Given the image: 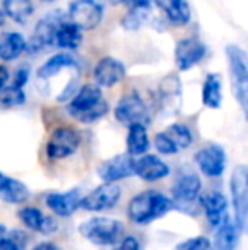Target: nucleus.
I'll list each match as a JSON object with an SVG mask.
<instances>
[{"mask_svg": "<svg viewBox=\"0 0 248 250\" xmlns=\"http://www.w3.org/2000/svg\"><path fill=\"white\" fill-rule=\"evenodd\" d=\"M116 250H141V244H139L138 238L133 237V235H126V237L121 238Z\"/></svg>", "mask_w": 248, "mask_h": 250, "instance_id": "nucleus-37", "label": "nucleus"}, {"mask_svg": "<svg viewBox=\"0 0 248 250\" xmlns=\"http://www.w3.org/2000/svg\"><path fill=\"white\" fill-rule=\"evenodd\" d=\"M134 160L136 157L129 155L128 151L121 155L107 158L100 162L97 167V175L102 182H119L134 175Z\"/></svg>", "mask_w": 248, "mask_h": 250, "instance_id": "nucleus-12", "label": "nucleus"}, {"mask_svg": "<svg viewBox=\"0 0 248 250\" xmlns=\"http://www.w3.org/2000/svg\"><path fill=\"white\" fill-rule=\"evenodd\" d=\"M202 104L209 109H219L223 102V83L219 73H208L201 90Z\"/></svg>", "mask_w": 248, "mask_h": 250, "instance_id": "nucleus-29", "label": "nucleus"}, {"mask_svg": "<svg viewBox=\"0 0 248 250\" xmlns=\"http://www.w3.org/2000/svg\"><path fill=\"white\" fill-rule=\"evenodd\" d=\"M153 0H136L133 5L126 7V14L121 19V27L124 31H139L153 21Z\"/></svg>", "mask_w": 248, "mask_h": 250, "instance_id": "nucleus-21", "label": "nucleus"}, {"mask_svg": "<svg viewBox=\"0 0 248 250\" xmlns=\"http://www.w3.org/2000/svg\"><path fill=\"white\" fill-rule=\"evenodd\" d=\"M121 196H123V189L121 186H117V182H102L95 189H92L89 194L83 196L80 209L90 211V213L109 211L114 206H117Z\"/></svg>", "mask_w": 248, "mask_h": 250, "instance_id": "nucleus-10", "label": "nucleus"}, {"mask_svg": "<svg viewBox=\"0 0 248 250\" xmlns=\"http://www.w3.org/2000/svg\"><path fill=\"white\" fill-rule=\"evenodd\" d=\"M114 118L126 128H129L131 125L148 126L152 123L150 107L138 90H131L117 101L116 107H114Z\"/></svg>", "mask_w": 248, "mask_h": 250, "instance_id": "nucleus-5", "label": "nucleus"}, {"mask_svg": "<svg viewBox=\"0 0 248 250\" xmlns=\"http://www.w3.org/2000/svg\"><path fill=\"white\" fill-rule=\"evenodd\" d=\"M109 5H123V7H129L136 2V0H106Z\"/></svg>", "mask_w": 248, "mask_h": 250, "instance_id": "nucleus-40", "label": "nucleus"}, {"mask_svg": "<svg viewBox=\"0 0 248 250\" xmlns=\"http://www.w3.org/2000/svg\"><path fill=\"white\" fill-rule=\"evenodd\" d=\"M29 77H31V68L29 65H22L19 66V68L16 70V73H14L12 80H10V83H14V85L17 87H26L27 82H29Z\"/></svg>", "mask_w": 248, "mask_h": 250, "instance_id": "nucleus-36", "label": "nucleus"}, {"mask_svg": "<svg viewBox=\"0 0 248 250\" xmlns=\"http://www.w3.org/2000/svg\"><path fill=\"white\" fill-rule=\"evenodd\" d=\"M31 192L24 182L0 172V199L7 204H22L29 199Z\"/></svg>", "mask_w": 248, "mask_h": 250, "instance_id": "nucleus-25", "label": "nucleus"}, {"mask_svg": "<svg viewBox=\"0 0 248 250\" xmlns=\"http://www.w3.org/2000/svg\"><path fill=\"white\" fill-rule=\"evenodd\" d=\"M106 5V0H72L66 12L68 19L82 31H92L102 22Z\"/></svg>", "mask_w": 248, "mask_h": 250, "instance_id": "nucleus-9", "label": "nucleus"}, {"mask_svg": "<svg viewBox=\"0 0 248 250\" xmlns=\"http://www.w3.org/2000/svg\"><path fill=\"white\" fill-rule=\"evenodd\" d=\"M34 2L33 0H2V7L0 12L5 19L12 21V22L26 24L31 19V16L34 14Z\"/></svg>", "mask_w": 248, "mask_h": 250, "instance_id": "nucleus-28", "label": "nucleus"}, {"mask_svg": "<svg viewBox=\"0 0 248 250\" xmlns=\"http://www.w3.org/2000/svg\"><path fill=\"white\" fill-rule=\"evenodd\" d=\"M82 145V135L73 126H58L51 131L44 151L50 160H65L78 151Z\"/></svg>", "mask_w": 248, "mask_h": 250, "instance_id": "nucleus-7", "label": "nucleus"}, {"mask_svg": "<svg viewBox=\"0 0 248 250\" xmlns=\"http://www.w3.org/2000/svg\"><path fill=\"white\" fill-rule=\"evenodd\" d=\"M175 208L172 198L155 189H148V191L138 192L133 196L128 203V218L131 223L138 225V227H145L153 221L163 218L167 213Z\"/></svg>", "mask_w": 248, "mask_h": 250, "instance_id": "nucleus-2", "label": "nucleus"}, {"mask_svg": "<svg viewBox=\"0 0 248 250\" xmlns=\"http://www.w3.org/2000/svg\"><path fill=\"white\" fill-rule=\"evenodd\" d=\"M165 131L169 133V136L175 142V145L179 146L180 150H186L194 143L192 129L189 128L187 125H184V123H173V125H170Z\"/></svg>", "mask_w": 248, "mask_h": 250, "instance_id": "nucleus-32", "label": "nucleus"}, {"mask_svg": "<svg viewBox=\"0 0 248 250\" xmlns=\"http://www.w3.org/2000/svg\"><path fill=\"white\" fill-rule=\"evenodd\" d=\"M226 58H228L233 96L248 121V55L236 44H229L226 48Z\"/></svg>", "mask_w": 248, "mask_h": 250, "instance_id": "nucleus-4", "label": "nucleus"}, {"mask_svg": "<svg viewBox=\"0 0 248 250\" xmlns=\"http://www.w3.org/2000/svg\"><path fill=\"white\" fill-rule=\"evenodd\" d=\"M27 101L26 90L22 87H17L14 83H7L3 89H0V109L20 107Z\"/></svg>", "mask_w": 248, "mask_h": 250, "instance_id": "nucleus-31", "label": "nucleus"}, {"mask_svg": "<svg viewBox=\"0 0 248 250\" xmlns=\"http://www.w3.org/2000/svg\"><path fill=\"white\" fill-rule=\"evenodd\" d=\"M7 233V228H5V225L3 223H0V237H3V235Z\"/></svg>", "mask_w": 248, "mask_h": 250, "instance_id": "nucleus-41", "label": "nucleus"}, {"mask_svg": "<svg viewBox=\"0 0 248 250\" xmlns=\"http://www.w3.org/2000/svg\"><path fill=\"white\" fill-rule=\"evenodd\" d=\"M194 160L206 177H221L226 168V151L221 145L209 143L195 151Z\"/></svg>", "mask_w": 248, "mask_h": 250, "instance_id": "nucleus-14", "label": "nucleus"}, {"mask_svg": "<svg viewBox=\"0 0 248 250\" xmlns=\"http://www.w3.org/2000/svg\"><path fill=\"white\" fill-rule=\"evenodd\" d=\"M229 192L238 228L248 230V165H238L229 177Z\"/></svg>", "mask_w": 248, "mask_h": 250, "instance_id": "nucleus-8", "label": "nucleus"}, {"mask_svg": "<svg viewBox=\"0 0 248 250\" xmlns=\"http://www.w3.org/2000/svg\"><path fill=\"white\" fill-rule=\"evenodd\" d=\"M211 249H212L211 240L208 237H204V235H197V237H191L187 240L177 244L173 250H211Z\"/></svg>", "mask_w": 248, "mask_h": 250, "instance_id": "nucleus-35", "label": "nucleus"}, {"mask_svg": "<svg viewBox=\"0 0 248 250\" xmlns=\"http://www.w3.org/2000/svg\"><path fill=\"white\" fill-rule=\"evenodd\" d=\"M65 19H68V12L60 9L53 10V12H48L44 17H41L36 22V26H34L31 38L27 40V51L38 53L55 46V38H57L58 26Z\"/></svg>", "mask_w": 248, "mask_h": 250, "instance_id": "nucleus-6", "label": "nucleus"}, {"mask_svg": "<svg viewBox=\"0 0 248 250\" xmlns=\"http://www.w3.org/2000/svg\"><path fill=\"white\" fill-rule=\"evenodd\" d=\"M80 63L72 53L61 51L57 55L50 56L43 65L38 68V82H48V80H53L55 77H58L63 72H72V70H78Z\"/></svg>", "mask_w": 248, "mask_h": 250, "instance_id": "nucleus-20", "label": "nucleus"}, {"mask_svg": "<svg viewBox=\"0 0 248 250\" xmlns=\"http://www.w3.org/2000/svg\"><path fill=\"white\" fill-rule=\"evenodd\" d=\"M153 146L160 155H175L180 151V148L175 145V142L170 138L167 131L156 133L155 138H153Z\"/></svg>", "mask_w": 248, "mask_h": 250, "instance_id": "nucleus-34", "label": "nucleus"}, {"mask_svg": "<svg viewBox=\"0 0 248 250\" xmlns=\"http://www.w3.org/2000/svg\"><path fill=\"white\" fill-rule=\"evenodd\" d=\"M82 41H83V31L70 19H65L58 26L57 38H55V46H58L60 50L75 51L82 46Z\"/></svg>", "mask_w": 248, "mask_h": 250, "instance_id": "nucleus-26", "label": "nucleus"}, {"mask_svg": "<svg viewBox=\"0 0 248 250\" xmlns=\"http://www.w3.org/2000/svg\"><path fill=\"white\" fill-rule=\"evenodd\" d=\"M82 191L78 188L68 189L65 192H50L44 198V204L46 208L58 218H70L80 209L82 204Z\"/></svg>", "mask_w": 248, "mask_h": 250, "instance_id": "nucleus-18", "label": "nucleus"}, {"mask_svg": "<svg viewBox=\"0 0 248 250\" xmlns=\"http://www.w3.org/2000/svg\"><path fill=\"white\" fill-rule=\"evenodd\" d=\"M31 250H63L60 245L53 244V242H39V244H36Z\"/></svg>", "mask_w": 248, "mask_h": 250, "instance_id": "nucleus-39", "label": "nucleus"}, {"mask_svg": "<svg viewBox=\"0 0 248 250\" xmlns=\"http://www.w3.org/2000/svg\"><path fill=\"white\" fill-rule=\"evenodd\" d=\"M238 245V225L233 223L229 216L216 228L214 250H235Z\"/></svg>", "mask_w": 248, "mask_h": 250, "instance_id": "nucleus-30", "label": "nucleus"}, {"mask_svg": "<svg viewBox=\"0 0 248 250\" xmlns=\"http://www.w3.org/2000/svg\"><path fill=\"white\" fill-rule=\"evenodd\" d=\"M167 21L173 26H186L192 19V10L187 0H153Z\"/></svg>", "mask_w": 248, "mask_h": 250, "instance_id": "nucleus-23", "label": "nucleus"}, {"mask_svg": "<svg viewBox=\"0 0 248 250\" xmlns=\"http://www.w3.org/2000/svg\"><path fill=\"white\" fill-rule=\"evenodd\" d=\"M206 53H208V48L199 38L189 36L177 41L175 50H173V60L180 72H187L204 60Z\"/></svg>", "mask_w": 248, "mask_h": 250, "instance_id": "nucleus-13", "label": "nucleus"}, {"mask_svg": "<svg viewBox=\"0 0 248 250\" xmlns=\"http://www.w3.org/2000/svg\"><path fill=\"white\" fill-rule=\"evenodd\" d=\"M17 216H19L20 223L31 231H38L41 235H53L60 230V223H58L57 218L53 213L50 216L43 213L39 208L36 206H26L20 208L17 211Z\"/></svg>", "mask_w": 248, "mask_h": 250, "instance_id": "nucleus-16", "label": "nucleus"}, {"mask_svg": "<svg viewBox=\"0 0 248 250\" xmlns=\"http://www.w3.org/2000/svg\"><path fill=\"white\" fill-rule=\"evenodd\" d=\"M126 77V65L114 56H102L94 66V80L102 89H111Z\"/></svg>", "mask_w": 248, "mask_h": 250, "instance_id": "nucleus-17", "label": "nucleus"}, {"mask_svg": "<svg viewBox=\"0 0 248 250\" xmlns=\"http://www.w3.org/2000/svg\"><path fill=\"white\" fill-rule=\"evenodd\" d=\"M170 165L165 160L153 153H145L136 157L134 160V175L145 182H158L170 175Z\"/></svg>", "mask_w": 248, "mask_h": 250, "instance_id": "nucleus-19", "label": "nucleus"}, {"mask_svg": "<svg viewBox=\"0 0 248 250\" xmlns=\"http://www.w3.org/2000/svg\"><path fill=\"white\" fill-rule=\"evenodd\" d=\"M152 142H150L148 126L146 125H131L126 135V151L133 157H141L148 153Z\"/></svg>", "mask_w": 248, "mask_h": 250, "instance_id": "nucleus-27", "label": "nucleus"}, {"mask_svg": "<svg viewBox=\"0 0 248 250\" xmlns=\"http://www.w3.org/2000/svg\"><path fill=\"white\" fill-rule=\"evenodd\" d=\"M78 233L94 245L113 247L123 238L124 225L111 216H92L78 225Z\"/></svg>", "mask_w": 248, "mask_h": 250, "instance_id": "nucleus-3", "label": "nucleus"}, {"mask_svg": "<svg viewBox=\"0 0 248 250\" xmlns=\"http://www.w3.org/2000/svg\"><path fill=\"white\" fill-rule=\"evenodd\" d=\"M43 2H55V0H43Z\"/></svg>", "mask_w": 248, "mask_h": 250, "instance_id": "nucleus-42", "label": "nucleus"}, {"mask_svg": "<svg viewBox=\"0 0 248 250\" xmlns=\"http://www.w3.org/2000/svg\"><path fill=\"white\" fill-rule=\"evenodd\" d=\"M24 51H27V40L17 31L0 33V62H14Z\"/></svg>", "mask_w": 248, "mask_h": 250, "instance_id": "nucleus-24", "label": "nucleus"}, {"mask_svg": "<svg viewBox=\"0 0 248 250\" xmlns=\"http://www.w3.org/2000/svg\"><path fill=\"white\" fill-rule=\"evenodd\" d=\"M156 102H158V109L165 114L179 112L180 102H182V83L175 73H170L160 80Z\"/></svg>", "mask_w": 248, "mask_h": 250, "instance_id": "nucleus-15", "label": "nucleus"}, {"mask_svg": "<svg viewBox=\"0 0 248 250\" xmlns=\"http://www.w3.org/2000/svg\"><path fill=\"white\" fill-rule=\"evenodd\" d=\"M29 237L24 230L7 231L3 237H0V250H26Z\"/></svg>", "mask_w": 248, "mask_h": 250, "instance_id": "nucleus-33", "label": "nucleus"}, {"mask_svg": "<svg viewBox=\"0 0 248 250\" xmlns=\"http://www.w3.org/2000/svg\"><path fill=\"white\" fill-rule=\"evenodd\" d=\"M201 177L195 172L180 170L172 184V191H170L172 196L170 198L175 203V208H186L195 203V199L201 198Z\"/></svg>", "mask_w": 248, "mask_h": 250, "instance_id": "nucleus-11", "label": "nucleus"}, {"mask_svg": "<svg viewBox=\"0 0 248 250\" xmlns=\"http://www.w3.org/2000/svg\"><path fill=\"white\" fill-rule=\"evenodd\" d=\"M10 72L9 68H7L5 65H0V89H3V87L7 85V83H10Z\"/></svg>", "mask_w": 248, "mask_h": 250, "instance_id": "nucleus-38", "label": "nucleus"}, {"mask_svg": "<svg viewBox=\"0 0 248 250\" xmlns=\"http://www.w3.org/2000/svg\"><path fill=\"white\" fill-rule=\"evenodd\" d=\"M66 112L70 118L82 125H94L109 112V102L104 99L102 87L97 83H85L66 102Z\"/></svg>", "mask_w": 248, "mask_h": 250, "instance_id": "nucleus-1", "label": "nucleus"}, {"mask_svg": "<svg viewBox=\"0 0 248 250\" xmlns=\"http://www.w3.org/2000/svg\"><path fill=\"white\" fill-rule=\"evenodd\" d=\"M199 201H201V206L204 209L206 220L212 228H218L228 218V201L223 192L209 191L202 194Z\"/></svg>", "mask_w": 248, "mask_h": 250, "instance_id": "nucleus-22", "label": "nucleus"}]
</instances>
